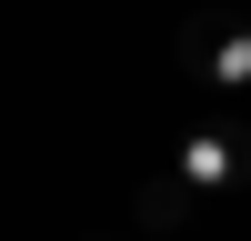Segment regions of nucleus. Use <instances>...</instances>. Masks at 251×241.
<instances>
[{
  "mask_svg": "<svg viewBox=\"0 0 251 241\" xmlns=\"http://www.w3.org/2000/svg\"><path fill=\"white\" fill-rule=\"evenodd\" d=\"M171 161L201 181V191H251V100H221V111H201L191 131L171 141Z\"/></svg>",
  "mask_w": 251,
  "mask_h": 241,
  "instance_id": "2",
  "label": "nucleus"
},
{
  "mask_svg": "<svg viewBox=\"0 0 251 241\" xmlns=\"http://www.w3.org/2000/svg\"><path fill=\"white\" fill-rule=\"evenodd\" d=\"M191 201H201V181L181 171V161H161V171L141 181V201H131V231H141V241H171L181 221H191Z\"/></svg>",
  "mask_w": 251,
  "mask_h": 241,
  "instance_id": "3",
  "label": "nucleus"
},
{
  "mask_svg": "<svg viewBox=\"0 0 251 241\" xmlns=\"http://www.w3.org/2000/svg\"><path fill=\"white\" fill-rule=\"evenodd\" d=\"M171 60L211 100H251V10H191L171 30Z\"/></svg>",
  "mask_w": 251,
  "mask_h": 241,
  "instance_id": "1",
  "label": "nucleus"
},
{
  "mask_svg": "<svg viewBox=\"0 0 251 241\" xmlns=\"http://www.w3.org/2000/svg\"><path fill=\"white\" fill-rule=\"evenodd\" d=\"M91 241H121V231H91Z\"/></svg>",
  "mask_w": 251,
  "mask_h": 241,
  "instance_id": "4",
  "label": "nucleus"
}]
</instances>
